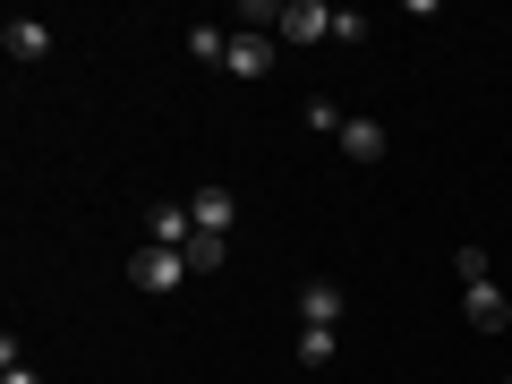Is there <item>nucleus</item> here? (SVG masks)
Returning a JSON list of instances; mask_svg holds the SVG:
<instances>
[{
    "label": "nucleus",
    "instance_id": "obj_1",
    "mask_svg": "<svg viewBox=\"0 0 512 384\" xmlns=\"http://www.w3.org/2000/svg\"><path fill=\"white\" fill-rule=\"evenodd\" d=\"M128 282L163 299V291H180V282H188V256H180V248H154V239H146V248L128 256Z\"/></svg>",
    "mask_w": 512,
    "mask_h": 384
},
{
    "label": "nucleus",
    "instance_id": "obj_2",
    "mask_svg": "<svg viewBox=\"0 0 512 384\" xmlns=\"http://www.w3.org/2000/svg\"><path fill=\"white\" fill-rule=\"evenodd\" d=\"M274 35L282 43H333V9H325V0H282Z\"/></svg>",
    "mask_w": 512,
    "mask_h": 384
},
{
    "label": "nucleus",
    "instance_id": "obj_3",
    "mask_svg": "<svg viewBox=\"0 0 512 384\" xmlns=\"http://www.w3.org/2000/svg\"><path fill=\"white\" fill-rule=\"evenodd\" d=\"M0 52L18 60V69H35V60H52V26L43 18H9L0 26Z\"/></svg>",
    "mask_w": 512,
    "mask_h": 384
},
{
    "label": "nucleus",
    "instance_id": "obj_4",
    "mask_svg": "<svg viewBox=\"0 0 512 384\" xmlns=\"http://www.w3.org/2000/svg\"><path fill=\"white\" fill-rule=\"evenodd\" d=\"M222 69H231V77H265V69H274V35H265V26H248V35H231V52H222Z\"/></svg>",
    "mask_w": 512,
    "mask_h": 384
},
{
    "label": "nucleus",
    "instance_id": "obj_5",
    "mask_svg": "<svg viewBox=\"0 0 512 384\" xmlns=\"http://www.w3.org/2000/svg\"><path fill=\"white\" fill-rule=\"evenodd\" d=\"M188 222H197L205 239H231V222H239L231 188H197V197H188Z\"/></svg>",
    "mask_w": 512,
    "mask_h": 384
},
{
    "label": "nucleus",
    "instance_id": "obj_6",
    "mask_svg": "<svg viewBox=\"0 0 512 384\" xmlns=\"http://www.w3.org/2000/svg\"><path fill=\"white\" fill-rule=\"evenodd\" d=\"M461 316H470L478 333H504L512 325V299L495 291V282H470V291H461Z\"/></svg>",
    "mask_w": 512,
    "mask_h": 384
},
{
    "label": "nucleus",
    "instance_id": "obj_7",
    "mask_svg": "<svg viewBox=\"0 0 512 384\" xmlns=\"http://www.w3.org/2000/svg\"><path fill=\"white\" fill-rule=\"evenodd\" d=\"M342 308H350L342 282H308V291H299V325H333L342 333Z\"/></svg>",
    "mask_w": 512,
    "mask_h": 384
},
{
    "label": "nucleus",
    "instance_id": "obj_8",
    "mask_svg": "<svg viewBox=\"0 0 512 384\" xmlns=\"http://www.w3.org/2000/svg\"><path fill=\"white\" fill-rule=\"evenodd\" d=\"M384 146H393L384 120H342V154H350V163H384Z\"/></svg>",
    "mask_w": 512,
    "mask_h": 384
},
{
    "label": "nucleus",
    "instance_id": "obj_9",
    "mask_svg": "<svg viewBox=\"0 0 512 384\" xmlns=\"http://www.w3.org/2000/svg\"><path fill=\"white\" fill-rule=\"evenodd\" d=\"M188 239H197L188 205H154V248H188Z\"/></svg>",
    "mask_w": 512,
    "mask_h": 384
},
{
    "label": "nucleus",
    "instance_id": "obj_10",
    "mask_svg": "<svg viewBox=\"0 0 512 384\" xmlns=\"http://www.w3.org/2000/svg\"><path fill=\"white\" fill-rule=\"evenodd\" d=\"M333 350H342L333 325H299V367H333Z\"/></svg>",
    "mask_w": 512,
    "mask_h": 384
},
{
    "label": "nucleus",
    "instance_id": "obj_11",
    "mask_svg": "<svg viewBox=\"0 0 512 384\" xmlns=\"http://www.w3.org/2000/svg\"><path fill=\"white\" fill-rule=\"evenodd\" d=\"M188 52H197V60H214V69H222V52H231V35H222V26H188Z\"/></svg>",
    "mask_w": 512,
    "mask_h": 384
},
{
    "label": "nucleus",
    "instance_id": "obj_12",
    "mask_svg": "<svg viewBox=\"0 0 512 384\" xmlns=\"http://www.w3.org/2000/svg\"><path fill=\"white\" fill-rule=\"evenodd\" d=\"M0 384H43V376H35V367H26V359H18V333H9V342H0Z\"/></svg>",
    "mask_w": 512,
    "mask_h": 384
},
{
    "label": "nucleus",
    "instance_id": "obj_13",
    "mask_svg": "<svg viewBox=\"0 0 512 384\" xmlns=\"http://www.w3.org/2000/svg\"><path fill=\"white\" fill-rule=\"evenodd\" d=\"M180 256H188V274H214V265H222V239H205V231H197Z\"/></svg>",
    "mask_w": 512,
    "mask_h": 384
},
{
    "label": "nucleus",
    "instance_id": "obj_14",
    "mask_svg": "<svg viewBox=\"0 0 512 384\" xmlns=\"http://www.w3.org/2000/svg\"><path fill=\"white\" fill-rule=\"evenodd\" d=\"M308 128H325V137H342V103H333V94H308Z\"/></svg>",
    "mask_w": 512,
    "mask_h": 384
},
{
    "label": "nucleus",
    "instance_id": "obj_15",
    "mask_svg": "<svg viewBox=\"0 0 512 384\" xmlns=\"http://www.w3.org/2000/svg\"><path fill=\"white\" fill-rule=\"evenodd\" d=\"M453 274H461V291H470V282H487V248H461V256H453Z\"/></svg>",
    "mask_w": 512,
    "mask_h": 384
},
{
    "label": "nucleus",
    "instance_id": "obj_16",
    "mask_svg": "<svg viewBox=\"0 0 512 384\" xmlns=\"http://www.w3.org/2000/svg\"><path fill=\"white\" fill-rule=\"evenodd\" d=\"M504 384H512V376H504Z\"/></svg>",
    "mask_w": 512,
    "mask_h": 384
}]
</instances>
